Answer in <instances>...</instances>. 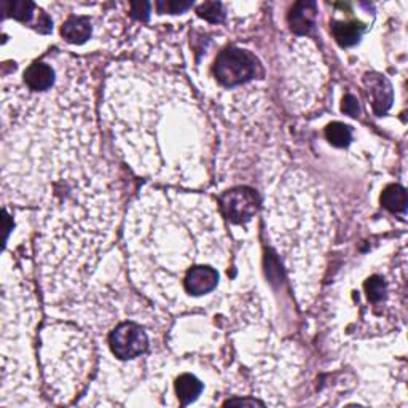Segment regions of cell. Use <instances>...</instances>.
Returning a JSON list of instances; mask_svg holds the SVG:
<instances>
[{"label":"cell","instance_id":"obj_11","mask_svg":"<svg viewBox=\"0 0 408 408\" xmlns=\"http://www.w3.org/2000/svg\"><path fill=\"white\" fill-rule=\"evenodd\" d=\"M325 136H327V139L332 142L334 146L345 147L348 146L351 141V130L346 125L336 121V123L327 126V130H325Z\"/></svg>","mask_w":408,"mask_h":408},{"label":"cell","instance_id":"obj_16","mask_svg":"<svg viewBox=\"0 0 408 408\" xmlns=\"http://www.w3.org/2000/svg\"><path fill=\"white\" fill-rule=\"evenodd\" d=\"M343 110L346 113H350V115H354L357 110V102H356V99L352 97V96H346V102H345V106H343Z\"/></svg>","mask_w":408,"mask_h":408},{"label":"cell","instance_id":"obj_12","mask_svg":"<svg viewBox=\"0 0 408 408\" xmlns=\"http://www.w3.org/2000/svg\"><path fill=\"white\" fill-rule=\"evenodd\" d=\"M372 93H373V106L378 112H383L389 107L391 104V90L389 86L386 85V81L377 80L375 85H372Z\"/></svg>","mask_w":408,"mask_h":408},{"label":"cell","instance_id":"obj_14","mask_svg":"<svg viewBox=\"0 0 408 408\" xmlns=\"http://www.w3.org/2000/svg\"><path fill=\"white\" fill-rule=\"evenodd\" d=\"M8 8L15 18H18L21 21H26L31 18L32 10H34V5L31 2H13L8 3Z\"/></svg>","mask_w":408,"mask_h":408},{"label":"cell","instance_id":"obj_3","mask_svg":"<svg viewBox=\"0 0 408 408\" xmlns=\"http://www.w3.org/2000/svg\"><path fill=\"white\" fill-rule=\"evenodd\" d=\"M223 207L231 220L241 222V220L249 219L256 214L257 198L251 190L246 189L230 191L223 198Z\"/></svg>","mask_w":408,"mask_h":408},{"label":"cell","instance_id":"obj_7","mask_svg":"<svg viewBox=\"0 0 408 408\" xmlns=\"http://www.w3.org/2000/svg\"><path fill=\"white\" fill-rule=\"evenodd\" d=\"M201 382L190 373L180 375L178 383H175V393H178V399L182 405H189L190 402L195 400L201 394Z\"/></svg>","mask_w":408,"mask_h":408},{"label":"cell","instance_id":"obj_9","mask_svg":"<svg viewBox=\"0 0 408 408\" xmlns=\"http://www.w3.org/2000/svg\"><path fill=\"white\" fill-rule=\"evenodd\" d=\"M362 31L363 26L359 23H341V21H335L332 26L335 40L343 47L354 45L359 40Z\"/></svg>","mask_w":408,"mask_h":408},{"label":"cell","instance_id":"obj_4","mask_svg":"<svg viewBox=\"0 0 408 408\" xmlns=\"http://www.w3.org/2000/svg\"><path fill=\"white\" fill-rule=\"evenodd\" d=\"M219 283V273L211 267H193L185 278L187 290L193 295H204L212 292L217 288Z\"/></svg>","mask_w":408,"mask_h":408},{"label":"cell","instance_id":"obj_2","mask_svg":"<svg viewBox=\"0 0 408 408\" xmlns=\"http://www.w3.org/2000/svg\"><path fill=\"white\" fill-rule=\"evenodd\" d=\"M109 343L115 357L121 361H130L144 354L148 346V338L139 324L123 322L115 327Z\"/></svg>","mask_w":408,"mask_h":408},{"label":"cell","instance_id":"obj_10","mask_svg":"<svg viewBox=\"0 0 408 408\" xmlns=\"http://www.w3.org/2000/svg\"><path fill=\"white\" fill-rule=\"evenodd\" d=\"M382 201L384 204V207H388L389 211L402 212L405 209V204H407L405 190L399 185L389 187V189H386V191L383 193Z\"/></svg>","mask_w":408,"mask_h":408},{"label":"cell","instance_id":"obj_8","mask_svg":"<svg viewBox=\"0 0 408 408\" xmlns=\"http://www.w3.org/2000/svg\"><path fill=\"white\" fill-rule=\"evenodd\" d=\"M314 13H316L314 3H310V2L297 3L294 10H292V15H290L292 29H294L295 32H299V34L306 32L314 23Z\"/></svg>","mask_w":408,"mask_h":408},{"label":"cell","instance_id":"obj_5","mask_svg":"<svg viewBox=\"0 0 408 408\" xmlns=\"http://www.w3.org/2000/svg\"><path fill=\"white\" fill-rule=\"evenodd\" d=\"M24 81L32 91H45L54 81V72L45 63H36L24 72Z\"/></svg>","mask_w":408,"mask_h":408},{"label":"cell","instance_id":"obj_13","mask_svg":"<svg viewBox=\"0 0 408 408\" xmlns=\"http://www.w3.org/2000/svg\"><path fill=\"white\" fill-rule=\"evenodd\" d=\"M200 15L203 16V18H206L207 21H211V23H220V21L223 19L222 5L217 3V2L204 3L203 7L200 8Z\"/></svg>","mask_w":408,"mask_h":408},{"label":"cell","instance_id":"obj_15","mask_svg":"<svg viewBox=\"0 0 408 408\" xmlns=\"http://www.w3.org/2000/svg\"><path fill=\"white\" fill-rule=\"evenodd\" d=\"M157 7L159 13H182L191 7L189 2H158Z\"/></svg>","mask_w":408,"mask_h":408},{"label":"cell","instance_id":"obj_6","mask_svg":"<svg viewBox=\"0 0 408 408\" xmlns=\"http://www.w3.org/2000/svg\"><path fill=\"white\" fill-rule=\"evenodd\" d=\"M91 36V24L90 19L84 16H74L65 21L63 26V37L68 42L72 43H84Z\"/></svg>","mask_w":408,"mask_h":408},{"label":"cell","instance_id":"obj_1","mask_svg":"<svg viewBox=\"0 0 408 408\" xmlns=\"http://www.w3.org/2000/svg\"><path fill=\"white\" fill-rule=\"evenodd\" d=\"M256 59L242 49L231 48L217 58L216 75L220 84L236 86L256 75Z\"/></svg>","mask_w":408,"mask_h":408}]
</instances>
